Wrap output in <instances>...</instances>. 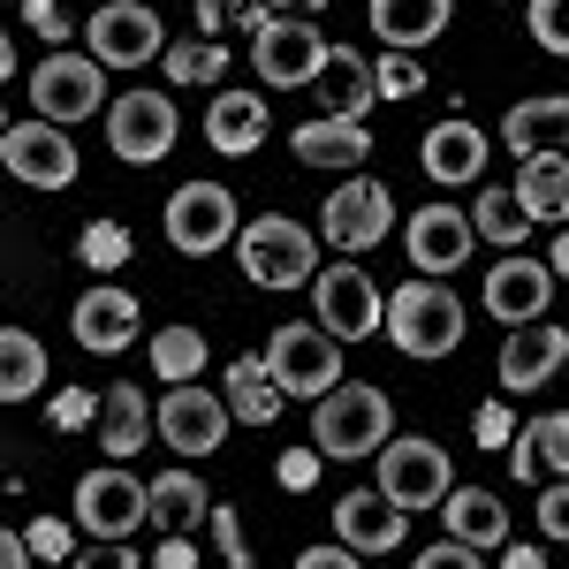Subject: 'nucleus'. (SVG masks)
Returning a JSON list of instances; mask_svg holds the SVG:
<instances>
[{
	"label": "nucleus",
	"instance_id": "1",
	"mask_svg": "<svg viewBox=\"0 0 569 569\" xmlns=\"http://www.w3.org/2000/svg\"><path fill=\"white\" fill-rule=\"evenodd\" d=\"M388 440H395V402H388V388L342 380V388L319 395V410H311V448H319V456L357 463V456H380Z\"/></svg>",
	"mask_w": 569,
	"mask_h": 569
},
{
	"label": "nucleus",
	"instance_id": "2",
	"mask_svg": "<svg viewBox=\"0 0 569 569\" xmlns=\"http://www.w3.org/2000/svg\"><path fill=\"white\" fill-rule=\"evenodd\" d=\"M236 259H243V281H251V289H311L319 243H311V228H297L289 213H259V220H243Z\"/></svg>",
	"mask_w": 569,
	"mask_h": 569
},
{
	"label": "nucleus",
	"instance_id": "3",
	"mask_svg": "<svg viewBox=\"0 0 569 569\" xmlns=\"http://www.w3.org/2000/svg\"><path fill=\"white\" fill-rule=\"evenodd\" d=\"M388 335L402 357H448L463 342V305L440 281H402L388 297Z\"/></svg>",
	"mask_w": 569,
	"mask_h": 569
},
{
	"label": "nucleus",
	"instance_id": "4",
	"mask_svg": "<svg viewBox=\"0 0 569 569\" xmlns=\"http://www.w3.org/2000/svg\"><path fill=\"white\" fill-rule=\"evenodd\" d=\"M311 311H319V327L335 342H365V335L388 327V297H380V281L357 259H335V266L311 273Z\"/></svg>",
	"mask_w": 569,
	"mask_h": 569
},
{
	"label": "nucleus",
	"instance_id": "5",
	"mask_svg": "<svg viewBox=\"0 0 569 569\" xmlns=\"http://www.w3.org/2000/svg\"><path fill=\"white\" fill-rule=\"evenodd\" d=\"M380 493H388L402 517H418V509H440L448 493H456V463H448V448L426 433H395L380 448Z\"/></svg>",
	"mask_w": 569,
	"mask_h": 569
},
{
	"label": "nucleus",
	"instance_id": "6",
	"mask_svg": "<svg viewBox=\"0 0 569 569\" xmlns=\"http://www.w3.org/2000/svg\"><path fill=\"white\" fill-rule=\"evenodd\" d=\"M266 372H273L281 395L319 402L327 388H342V350H335V335H327L319 319H289V327H273V342H266Z\"/></svg>",
	"mask_w": 569,
	"mask_h": 569
},
{
	"label": "nucleus",
	"instance_id": "7",
	"mask_svg": "<svg viewBox=\"0 0 569 569\" xmlns=\"http://www.w3.org/2000/svg\"><path fill=\"white\" fill-rule=\"evenodd\" d=\"M84 46H91L99 69H144V61H160L176 39H168V23L152 16V0H107V8H91Z\"/></svg>",
	"mask_w": 569,
	"mask_h": 569
},
{
	"label": "nucleus",
	"instance_id": "8",
	"mask_svg": "<svg viewBox=\"0 0 569 569\" xmlns=\"http://www.w3.org/2000/svg\"><path fill=\"white\" fill-rule=\"evenodd\" d=\"M31 107H39V122H84V114H107L114 99H107V69L91 61V53H46L39 69H31Z\"/></svg>",
	"mask_w": 569,
	"mask_h": 569
},
{
	"label": "nucleus",
	"instance_id": "9",
	"mask_svg": "<svg viewBox=\"0 0 569 569\" xmlns=\"http://www.w3.org/2000/svg\"><path fill=\"white\" fill-rule=\"evenodd\" d=\"M327 46L335 39H327L311 16H266L259 31H251V69H259L273 91H297L327 69Z\"/></svg>",
	"mask_w": 569,
	"mask_h": 569
},
{
	"label": "nucleus",
	"instance_id": "10",
	"mask_svg": "<svg viewBox=\"0 0 569 569\" xmlns=\"http://www.w3.org/2000/svg\"><path fill=\"white\" fill-rule=\"evenodd\" d=\"M176 99L168 91H122L114 107H107V144H114V160H130V168H152V160H168L176 152Z\"/></svg>",
	"mask_w": 569,
	"mask_h": 569
},
{
	"label": "nucleus",
	"instance_id": "11",
	"mask_svg": "<svg viewBox=\"0 0 569 569\" xmlns=\"http://www.w3.org/2000/svg\"><path fill=\"white\" fill-rule=\"evenodd\" d=\"M236 236H243V220H236V198L220 182H182L176 198H168V243H176L182 259H213Z\"/></svg>",
	"mask_w": 569,
	"mask_h": 569
},
{
	"label": "nucleus",
	"instance_id": "12",
	"mask_svg": "<svg viewBox=\"0 0 569 569\" xmlns=\"http://www.w3.org/2000/svg\"><path fill=\"white\" fill-rule=\"evenodd\" d=\"M319 228H327V243H335L342 259L372 251V243H388V228H395L388 182H380V176H350L342 190H327V213H319Z\"/></svg>",
	"mask_w": 569,
	"mask_h": 569
},
{
	"label": "nucleus",
	"instance_id": "13",
	"mask_svg": "<svg viewBox=\"0 0 569 569\" xmlns=\"http://www.w3.org/2000/svg\"><path fill=\"white\" fill-rule=\"evenodd\" d=\"M0 168L16 182H31V190H69L77 182V144H69V130L61 122H8V137H0Z\"/></svg>",
	"mask_w": 569,
	"mask_h": 569
},
{
	"label": "nucleus",
	"instance_id": "14",
	"mask_svg": "<svg viewBox=\"0 0 569 569\" xmlns=\"http://www.w3.org/2000/svg\"><path fill=\"white\" fill-rule=\"evenodd\" d=\"M152 426H160V440H168L176 456H213L220 440H228V426H236V410L190 380V388H168L152 402Z\"/></svg>",
	"mask_w": 569,
	"mask_h": 569
},
{
	"label": "nucleus",
	"instance_id": "15",
	"mask_svg": "<svg viewBox=\"0 0 569 569\" xmlns=\"http://www.w3.org/2000/svg\"><path fill=\"white\" fill-rule=\"evenodd\" d=\"M144 517H152V493H144L130 471H84V479H77V525L84 531H99V539H130Z\"/></svg>",
	"mask_w": 569,
	"mask_h": 569
},
{
	"label": "nucleus",
	"instance_id": "16",
	"mask_svg": "<svg viewBox=\"0 0 569 569\" xmlns=\"http://www.w3.org/2000/svg\"><path fill=\"white\" fill-rule=\"evenodd\" d=\"M547 297H555V266H547V259H525V251H509V259L486 273V311H493L501 327H539Z\"/></svg>",
	"mask_w": 569,
	"mask_h": 569
},
{
	"label": "nucleus",
	"instance_id": "17",
	"mask_svg": "<svg viewBox=\"0 0 569 569\" xmlns=\"http://www.w3.org/2000/svg\"><path fill=\"white\" fill-rule=\"evenodd\" d=\"M335 531H342V547H350V555H395V547L410 539V517L395 509L380 486H357V493L335 501Z\"/></svg>",
	"mask_w": 569,
	"mask_h": 569
},
{
	"label": "nucleus",
	"instance_id": "18",
	"mask_svg": "<svg viewBox=\"0 0 569 569\" xmlns=\"http://www.w3.org/2000/svg\"><path fill=\"white\" fill-rule=\"evenodd\" d=\"M569 365V335L562 327H509V342H501V395H539L555 372Z\"/></svg>",
	"mask_w": 569,
	"mask_h": 569
},
{
	"label": "nucleus",
	"instance_id": "19",
	"mask_svg": "<svg viewBox=\"0 0 569 569\" xmlns=\"http://www.w3.org/2000/svg\"><path fill=\"white\" fill-rule=\"evenodd\" d=\"M69 327H77V342H84L91 357H122L137 342V327H144V311H137L130 289H84Z\"/></svg>",
	"mask_w": 569,
	"mask_h": 569
},
{
	"label": "nucleus",
	"instance_id": "20",
	"mask_svg": "<svg viewBox=\"0 0 569 569\" xmlns=\"http://www.w3.org/2000/svg\"><path fill=\"white\" fill-rule=\"evenodd\" d=\"M410 259H418V273H456V266L471 259V243H479V228H471V213H456V206H426V213H410Z\"/></svg>",
	"mask_w": 569,
	"mask_h": 569
},
{
	"label": "nucleus",
	"instance_id": "21",
	"mask_svg": "<svg viewBox=\"0 0 569 569\" xmlns=\"http://www.w3.org/2000/svg\"><path fill=\"white\" fill-rule=\"evenodd\" d=\"M266 130H273V107H266L259 91H213V107H206V144H213L220 160L259 152Z\"/></svg>",
	"mask_w": 569,
	"mask_h": 569
},
{
	"label": "nucleus",
	"instance_id": "22",
	"mask_svg": "<svg viewBox=\"0 0 569 569\" xmlns=\"http://www.w3.org/2000/svg\"><path fill=\"white\" fill-rule=\"evenodd\" d=\"M311 91H319V107L327 114H342V122H365L372 114V61L365 53H350V46H327V69L311 77Z\"/></svg>",
	"mask_w": 569,
	"mask_h": 569
},
{
	"label": "nucleus",
	"instance_id": "23",
	"mask_svg": "<svg viewBox=\"0 0 569 569\" xmlns=\"http://www.w3.org/2000/svg\"><path fill=\"white\" fill-rule=\"evenodd\" d=\"M418 160H426V176L433 182H479V168H486V130L479 122H433L426 130V144H418Z\"/></svg>",
	"mask_w": 569,
	"mask_h": 569
},
{
	"label": "nucleus",
	"instance_id": "24",
	"mask_svg": "<svg viewBox=\"0 0 569 569\" xmlns=\"http://www.w3.org/2000/svg\"><path fill=\"white\" fill-rule=\"evenodd\" d=\"M289 152L305 168H365L372 160V130L365 122H342V114H319V122H305V130L289 137Z\"/></svg>",
	"mask_w": 569,
	"mask_h": 569
},
{
	"label": "nucleus",
	"instance_id": "25",
	"mask_svg": "<svg viewBox=\"0 0 569 569\" xmlns=\"http://www.w3.org/2000/svg\"><path fill=\"white\" fill-rule=\"evenodd\" d=\"M448 0H372V31L388 53H418V46H433L448 31Z\"/></svg>",
	"mask_w": 569,
	"mask_h": 569
},
{
	"label": "nucleus",
	"instance_id": "26",
	"mask_svg": "<svg viewBox=\"0 0 569 569\" xmlns=\"http://www.w3.org/2000/svg\"><path fill=\"white\" fill-rule=\"evenodd\" d=\"M152 433H160V426H152V402H144V388H130V380H122V388L99 395V448H107L114 463H130V456H137Z\"/></svg>",
	"mask_w": 569,
	"mask_h": 569
},
{
	"label": "nucleus",
	"instance_id": "27",
	"mask_svg": "<svg viewBox=\"0 0 569 569\" xmlns=\"http://www.w3.org/2000/svg\"><path fill=\"white\" fill-rule=\"evenodd\" d=\"M501 137H509L517 160H531V152H562L569 144V99L562 91H539V99H525V107H509Z\"/></svg>",
	"mask_w": 569,
	"mask_h": 569
},
{
	"label": "nucleus",
	"instance_id": "28",
	"mask_svg": "<svg viewBox=\"0 0 569 569\" xmlns=\"http://www.w3.org/2000/svg\"><path fill=\"white\" fill-rule=\"evenodd\" d=\"M440 517H448V539H463V547H509V509H501V493H486V486H456L448 501H440Z\"/></svg>",
	"mask_w": 569,
	"mask_h": 569
},
{
	"label": "nucleus",
	"instance_id": "29",
	"mask_svg": "<svg viewBox=\"0 0 569 569\" xmlns=\"http://www.w3.org/2000/svg\"><path fill=\"white\" fill-rule=\"evenodd\" d=\"M517 206L531 220H569V152H531V160H517Z\"/></svg>",
	"mask_w": 569,
	"mask_h": 569
},
{
	"label": "nucleus",
	"instance_id": "30",
	"mask_svg": "<svg viewBox=\"0 0 569 569\" xmlns=\"http://www.w3.org/2000/svg\"><path fill=\"white\" fill-rule=\"evenodd\" d=\"M144 493H152V525L176 531V539H190V531L213 517V501H206V479H198V471H160Z\"/></svg>",
	"mask_w": 569,
	"mask_h": 569
},
{
	"label": "nucleus",
	"instance_id": "31",
	"mask_svg": "<svg viewBox=\"0 0 569 569\" xmlns=\"http://www.w3.org/2000/svg\"><path fill=\"white\" fill-rule=\"evenodd\" d=\"M220 402L236 410V426H273L281 418V388H273L266 357H236L228 380H220Z\"/></svg>",
	"mask_w": 569,
	"mask_h": 569
},
{
	"label": "nucleus",
	"instance_id": "32",
	"mask_svg": "<svg viewBox=\"0 0 569 569\" xmlns=\"http://www.w3.org/2000/svg\"><path fill=\"white\" fill-rule=\"evenodd\" d=\"M46 388V342L23 327H0V402H31Z\"/></svg>",
	"mask_w": 569,
	"mask_h": 569
},
{
	"label": "nucleus",
	"instance_id": "33",
	"mask_svg": "<svg viewBox=\"0 0 569 569\" xmlns=\"http://www.w3.org/2000/svg\"><path fill=\"white\" fill-rule=\"evenodd\" d=\"M152 372H160L168 388H190V380L206 372V335H198V327H160V335H152Z\"/></svg>",
	"mask_w": 569,
	"mask_h": 569
},
{
	"label": "nucleus",
	"instance_id": "34",
	"mask_svg": "<svg viewBox=\"0 0 569 569\" xmlns=\"http://www.w3.org/2000/svg\"><path fill=\"white\" fill-rule=\"evenodd\" d=\"M471 228H479L486 243H501V251H517L531 236V213L517 206V190H479V206H471Z\"/></svg>",
	"mask_w": 569,
	"mask_h": 569
},
{
	"label": "nucleus",
	"instance_id": "35",
	"mask_svg": "<svg viewBox=\"0 0 569 569\" xmlns=\"http://www.w3.org/2000/svg\"><path fill=\"white\" fill-rule=\"evenodd\" d=\"M160 69H168L176 84H220V69H228V46H213L206 31H198V39L168 46V53H160Z\"/></svg>",
	"mask_w": 569,
	"mask_h": 569
},
{
	"label": "nucleus",
	"instance_id": "36",
	"mask_svg": "<svg viewBox=\"0 0 569 569\" xmlns=\"http://www.w3.org/2000/svg\"><path fill=\"white\" fill-rule=\"evenodd\" d=\"M77 259L91 273H122L130 266V228H114V220H91L84 236H77Z\"/></svg>",
	"mask_w": 569,
	"mask_h": 569
},
{
	"label": "nucleus",
	"instance_id": "37",
	"mask_svg": "<svg viewBox=\"0 0 569 569\" xmlns=\"http://www.w3.org/2000/svg\"><path fill=\"white\" fill-rule=\"evenodd\" d=\"M525 440L539 448V471H562L569 479V410H539L525 426Z\"/></svg>",
	"mask_w": 569,
	"mask_h": 569
},
{
	"label": "nucleus",
	"instance_id": "38",
	"mask_svg": "<svg viewBox=\"0 0 569 569\" xmlns=\"http://www.w3.org/2000/svg\"><path fill=\"white\" fill-rule=\"evenodd\" d=\"M372 91H380V99L426 91V61H418V53H380V61H372Z\"/></svg>",
	"mask_w": 569,
	"mask_h": 569
},
{
	"label": "nucleus",
	"instance_id": "39",
	"mask_svg": "<svg viewBox=\"0 0 569 569\" xmlns=\"http://www.w3.org/2000/svg\"><path fill=\"white\" fill-rule=\"evenodd\" d=\"M23 539H31V555H39V562H77V531L61 525V517H31Z\"/></svg>",
	"mask_w": 569,
	"mask_h": 569
},
{
	"label": "nucleus",
	"instance_id": "40",
	"mask_svg": "<svg viewBox=\"0 0 569 569\" xmlns=\"http://www.w3.org/2000/svg\"><path fill=\"white\" fill-rule=\"evenodd\" d=\"M206 525H213L220 562H228V569H251V539H243V517H236L228 501H213V517H206Z\"/></svg>",
	"mask_w": 569,
	"mask_h": 569
},
{
	"label": "nucleus",
	"instance_id": "41",
	"mask_svg": "<svg viewBox=\"0 0 569 569\" xmlns=\"http://www.w3.org/2000/svg\"><path fill=\"white\" fill-rule=\"evenodd\" d=\"M531 39L569 61V0H531Z\"/></svg>",
	"mask_w": 569,
	"mask_h": 569
},
{
	"label": "nucleus",
	"instance_id": "42",
	"mask_svg": "<svg viewBox=\"0 0 569 569\" xmlns=\"http://www.w3.org/2000/svg\"><path fill=\"white\" fill-rule=\"evenodd\" d=\"M46 418H53V433H84V426H99V395H84V388H61Z\"/></svg>",
	"mask_w": 569,
	"mask_h": 569
},
{
	"label": "nucleus",
	"instance_id": "43",
	"mask_svg": "<svg viewBox=\"0 0 569 569\" xmlns=\"http://www.w3.org/2000/svg\"><path fill=\"white\" fill-rule=\"evenodd\" d=\"M319 471H327V456H319V448H289V456L273 463V479L289 486V493H311V486H319Z\"/></svg>",
	"mask_w": 569,
	"mask_h": 569
},
{
	"label": "nucleus",
	"instance_id": "44",
	"mask_svg": "<svg viewBox=\"0 0 569 569\" xmlns=\"http://www.w3.org/2000/svg\"><path fill=\"white\" fill-rule=\"evenodd\" d=\"M471 433H479V448H509V440H517V410H509V402H479Z\"/></svg>",
	"mask_w": 569,
	"mask_h": 569
},
{
	"label": "nucleus",
	"instance_id": "45",
	"mask_svg": "<svg viewBox=\"0 0 569 569\" xmlns=\"http://www.w3.org/2000/svg\"><path fill=\"white\" fill-rule=\"evenodd\" d=\"M23 23H31L46 46H69V8H61V0H23Z\"/></svg>",
	"mask_w": 569,
	"mask_h": 569
},
{
	"label": "nucleus",
	"instance_id": "46",
	"mask_svg": "<svg viewBox=\"0 0 569 569\" xmlns=\"http://www.w3.org/2000/svg\"><path fill=\"white\" fill-rule=\"evenodd\" d=\"M539 531H547V539H562V547H569V479L539 493Z\"/></svg>",
	"mask_w": 569,
	"mask_h": 569
},
{
	"label": "nucleus",
	"instance_id": "47",
	"mask_svg": "<svg viewBox=\"0 0 569 569\" xmlns=\"http://www.w3.org/2000/svg\"><path fill=\"white\" fill-rule=\"evenodd\" d=\"M410 569H486L479 562V547H463V539H440V547H426Z\"/></svg>",
	"mask_w": 569,
	"mask_h": 569
},
{
	"label": "nucleus",
	"instance_id": "48",
	"mask_svg": "<svg viewBox=\"0 0 569 569\" xmlns=\"http://www.w3.org/2000/svg\"><path fill=\"white\" fill-rule=\"evenodd\" d=\"M69 569H144V562H137L122 539H99V547H91V555H77Z\"/></svg>",
	"mask_w": 569,
	"mask_h": 569
},
{
	"label": "nucleus",
	"instance_id": "49",
	"mask_svg": "<svg viewBox=\"0 0 569 569\" xmlns=\"http://www.w3.org/2000/svg\"><path fill=\"white\" fill-rule=\"evenodd\" d=\"M297 569H357V555L335 539V547H305V555H297Z\"/></svg>",
	"mask_w": 569,
	"mask_h": 569
},
{
	"label": "nucleus",
	"instance_id": "50",
	"mask_svg": "<svg viewBox=\"0 0 569 569\" xmlns=\"http://www.w3.org/2000/svg\"><path fill=\"white\" fill-rule=\"evenodd\" d=\"M152 569H198V547L168 531V539H160V555H152Z\"/></svg>",
	"mask_w": 569,
	"mask_h": 569
},
{
	"label": "nucleus",
	"instance_id": "51",
	"mask_svg": "<svg viewBox=\"0 0 569 569\" xmlns=\"http://www.w3.org/2000/svg\"><path fill=\"white\" fill-rule=\"evenodd\" d=\"M236 8H243V0H198V31L220 39V23H236Z\"/></svg>",
	"mask_w": 569,
	"mask_h": 569
},
{
	"label": "nucleus",
	"instance_id": "52",
	"mask_svg": "<svg viewBox=\"0 0 569 569\" xmlns=\"http://www.w3.org/2000/svg\"><path fill=\"white\" fill-rule=\"evenodd\" d=\"M31 562H39V555H31V539L0 525V569H31Z\"/></svg>",
	"mask_w": 569,
	"mask_h": 569
},
{
	"label": "nucleus",
	"instance_id": "53",
	"mask_svg": "<svg viewBox=\"0 0 569 569\" xmlns=\"http://www.w3.org/2000/svg\"><path fill=\"white\" fill-rule=\"evenodd\" d=\"M501 569H547L539 547H501Z\"/></svg>",
	"mask_w": 569,
	"mask_h": 569
},
{
	"label": "nucleus",
	"instance_id": "54",
	"mask_svg": "<svg viewBox=\"0 0 569 569\" xmlns=\"http://www.w3.org/2000/svg\"><path fill=\"white\" fill-rule=\"evenodd\" d=\"M273 16H311V8H327V0H266Z\"/></svg>",
	"mask_w": 569,
	"mask_h": 569
},
{
	"label": "nucleus",
	"instance_id": "55",
	"mask_svg": "<svg viewBox=\"0 0 569 569\" xmlns=\"http://www.w3.org/2000/svg\"><path fill=\"white\" fill-rule=\"evenodd\" d=\"M547 266H555V273H562V281H569V228H562V236H555V259H547Z\"/></svg>",
	"mask_w": 569,
	"mask_h": 569
},
{
	"label": "nucleus",
	"instance_id": "56",
	"mask_svg": "<svg viewBox=\"0 0 569 569\" xmlns=\"http://www.w3.org/2000/svg\"><path fill=\"white\" fill-rule=\"evenodd\" d=\"M16 77V46H8V31H0V84Z\"/></svg>",
	"mask_w": 569,
	"mask_h": 569
},
{
	"label": "nucleus",
	"instance_id": "57",
	"mask_svg": "<svg viewBox=\"0 0 569 569\" xmlns=\"http://www.w3.org/2000/svg\"><path fill=\"white\" fill-rule=\"evenodd\" d=\"M0 137H8V107H0Z\"/></svg>",
	"mask_w": 569,
	"mask_h": 569
}]
</instances>
